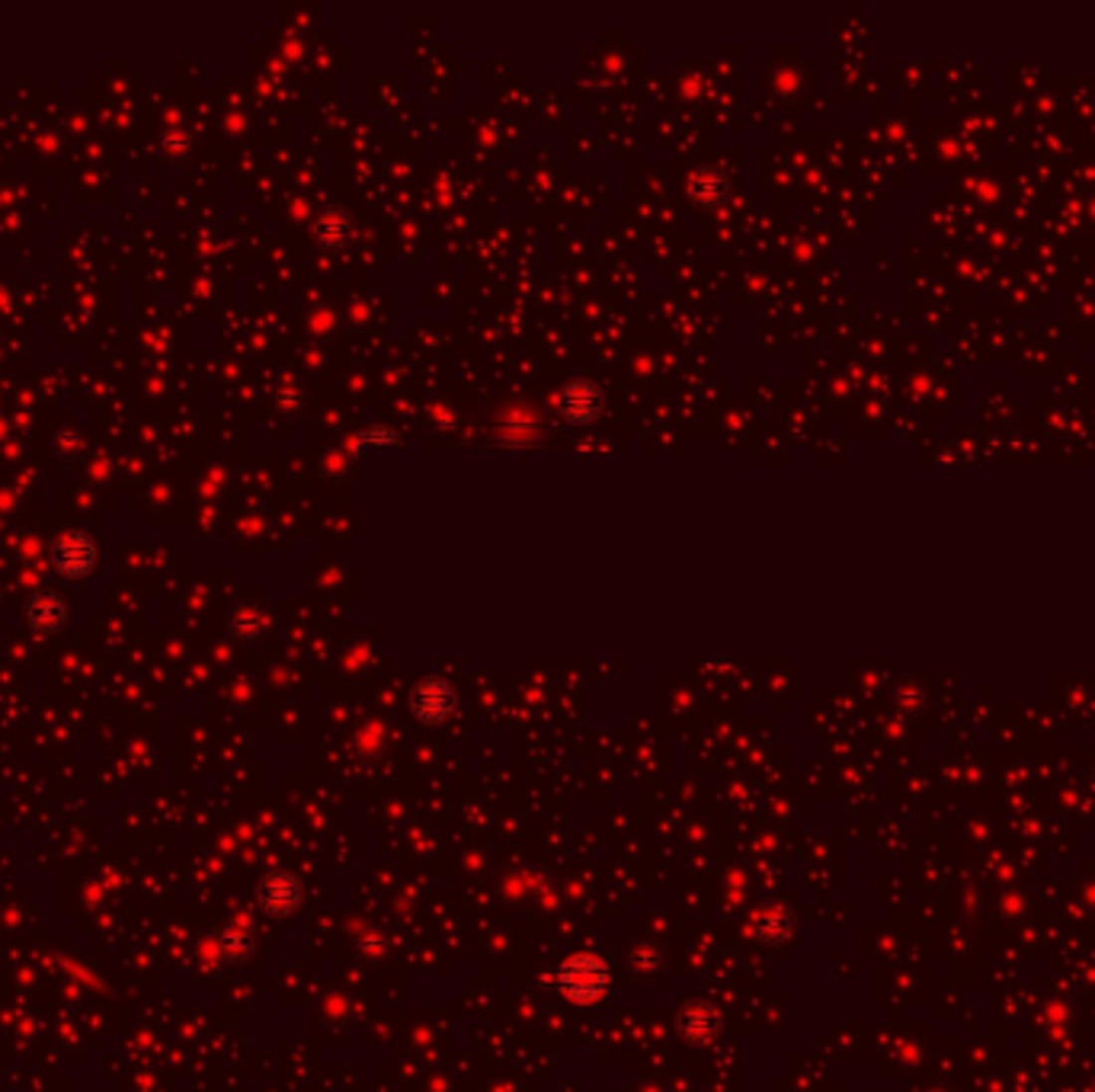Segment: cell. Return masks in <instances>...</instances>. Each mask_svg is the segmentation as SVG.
<instances>
[{
    "instance_id": "cell-1",
    "label": "cell",
    "mask_w": 1095,
    "mask_h": 1092,
    "mask_svg": "<svg viewBox=\"0 0 1095 1092\" xmlns=\"http://www.w3.org/2000/svg\"><path fill=\"white\" fill-rule=\"evenodd\" d=\"M557 986L570 1002H596L605 996V990L612 986V971L605 965V958L599 955H570L560 962L557 968Z\"/></svg>"
},
{
    "instance_id": "cell-2",
    "label": "cell",
    "mask_w": 1095,
    "mask_h": 1092,
    "mask_svg": "<svg viewBox=\"0 0 1095 1092\" xmlns=\"http://www.w3.org/2000/svg\"><path fill=\"white\" fill-rule=\"evenodd\" d=\"M49 560H52L55 573H62L68 580H84L97 570L100 548L91 536L81 533V529H68V533H62L52 542Z\"/></svg>"
},
{
    "instance_id": "cell-3",
    "label": "cell",
    "mask_w": 1095,
    "mask_h": 1092,
    "mask_svg": "<svg viewBox=\"0 0 1095 1092\" xmlns=\"http://www.w3.org/2000/svg\"><path fill=\"white\" fill-rule=\"evenodd\" d=\"M23 615H26V625L33 628V634L52 638V634L65 631L68 618H71V606L62 593H55V589H36V593L26 599Z\"/></svg>"
},
{
    "instance_id": "cell-4",
    "label": "cell",
    "mask_w": 1095,
    "mask_h": 1092,
    "mask_svg": "<svg viewBox=\"0 0 1095 1092\" xmlns=\"http://www.w3.org/2000/svg\"><path fill=\"white\" fill-rule=\"evenodd\" d=\"M455 702H458L455 689L446 680H436V676L423 680L410 696L413 715H417V721H426V725H439V721H446L455 712Z\"/></svg>"
},
{
    "instance_id": "cell-5",
    "label": "cell",
    "mask_w": 1095,
    "mask_h": 1092,
    "mask_svg": "<svg viewBox=\"0 0 1095 1092\" xmlns=\"http://www.w3.org/2000/svg\"><path fill=\"white\" fill-rule=\"evenodd\" d=\"M257 897H260V907L270 913V917H292V913L302 907V884L299 878L276 872L260 881Z\"/></svg>"
},
{
    "instance_id": "cell-6",
    "label": "cell",
    "mask_w": 1095,
    "mask_h": 1092,
    "mask_svg": "<svg viewBox=\"0 0 1095 1092\" xmlns=\"http://www.w3.org/2000/svg\"><path fill=\"white\" fill-rule=\"evenodd\" d=\"M599 404H602V397L596 385H589V381H570V385L560 391V401H557L560 413L573 423H589L599 413Z\"/></svg>"
},
{
    "instance_id": "cell-7",
    "label": "cell",
    "mask_w": 1095,
    "mask_h": 1092,
    "mask_svg": "<svg viewBox=\"0 0 1095 1092\" xmlns=\"http://www.w3.org/2000/svg\"><path fill=\"white\" fill-rule=\"evenodd\" d=\"M679 1031H683L686 1041L692 1044H708V1041H715V1035L721 1031V1015L715 1006H708V1002H689L683 1015H679Z\"/></svg>"
},
{
    "instance_id": "cell-8",
    "label": "cell",
    "mask_w": 1095,
    "mask_h": 1092,
    "mask_svg": "<svg viewBox=\"0 0 1095 1092\" xmlns=\"http://www.w3.org/2000/svg\"><path fill=\"white\" fill-rule=\"evenodd\" d=\"M266 628H270V618H266V612L257 606V602H241V606L228 615V634L241 644L260 641Z\"/></svg>"
},
{
    "instance_id": "cell-9",
    "label": "cell",
    "mask_w": 1095,
    "mask_h": 1092,
    "mask_svg": "<svg viewBox=\"0 0 1095 1092\" xmlns=\"http://www.w3.org/2000/svg\"><path fill=\"white\" fill-rule=\"evenodd\" d=\"M215 949H218V958H228V962H244V958L254 952V929H250L247 923L234 920L228 926H221L218 933L212 936Z\"/></svg>"
},
{
    "instance_id": "cell-10",
    "label": "cell",
    "mask_w": 1095,
    "mask_h": 1092,
    "mask_svg": "<svg viewBox=\"0 0 1095 1092\" xmlns=\"http://www.w3.org/2000/svg\"><path fill=\"white\" fill-rule=\"evenodd\" d=\"M349 238H352L349 215L330 209V212H324V215L318 218V241H321L324 247H343Z\"/></svg>"
},
{
    "instance_id": "cell-11",
    "label": "cell",
    "mask_w": 1095,
    "mask_h": 1092,
    "mask_svg": "<svg viewBox=\"0 0 1095 1092\" xmlns=\"http://www.w3.org/2000/svg\"><path fill=\"white\" fill-rule=\"evenodd\" d=\"M757 933L763 939H781L788 933V913L781 907H768L757 917Z\"/></svg>"
},
{
    "instance_id": "cell-12",
    "label": "cell",
    "mask_w": 1095,
    "mask_h": 1092,
    "mask_svg": "<svg viewBox=\"0 0 1095 1092\" xmlns=\"http://www.w3.org/2000/svg\"><path fill=\"white\" fill-rule=\"evenodd\" d=\"M356 442H359V446H394L397 433L391 430V426H368V430Z\"/></svg>"
},
{
    "instance_id": "cell-13",
    "label": "cell",
    "mask_w": 1095,
    "mask_h": 1092,
    "mask_svg": "<svg viewBox=\"0 0 1095 1092\" xmlns=\"http://www.w3.org/2000/svg\"><path fill=\"white\" fill-rule=\"evenodd\" d=\"M657 949H644V952H638V955H634V965H638V968H657Z\"/></svg>"
},
{
    "instance_id": "cell-14",
    "label": "cell",
    "mask_w": 1095,
    "mask_h": 1092,
    "mask_svg": "<svg viewBox=\"0 0 1095 1092\" xmlns=\"http://www.w3.org/2000/svg\"><path fill=\"white\" fill-rule=\"evenodd\" d=\"M17 548H20V554H26V557H36V554L42 551V542H39L36 536H26V542H20Z\"/></svg>"
},
{
    "instance_id": "cell-15",
    "label": "cell",
    "mask_w": 1095,
    "mask_h": 1092,
    "mask_svg": "<svg viewBox=\"0 0 1095 1092\" xmlns=\"http://www.w3.org/2000/svg\"><path fill=\"white\" fill-rule=\"evenodd\" d=\"M10 507H13V497L7 491H0V516H10Z\"/></svg>"
}]
</instances>
